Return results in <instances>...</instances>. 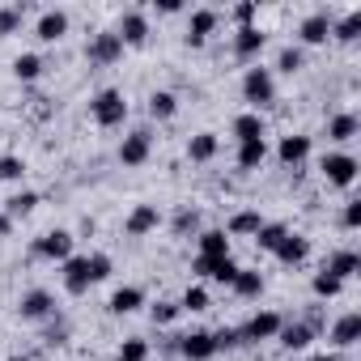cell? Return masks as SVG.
Returning <instances> with one entry per match:
<instances>
[{"label":"cell","mask_w":361,"mask_h":361,"mask_svg":"<svg viewBox=\"0 0 361 361\" xmlns=\"http://www.w3.org/2000/svg\"><path fill=\"white\" fill-rule=\"evenodd\" d=\"M90 111H94V119H98L102 128H119V123L128 119V102H123L119 90H102V94L90 102Z\"/></svg>","instance_id":"obj_1"},{"label":"cell","mask_w":361,"mask_h":361,"mask_svg":"<svg viewBox=\"0 0 361 361\" xmlns=\"http://www.w3.org/2000/svg\"><path fill=\"white\" fill-rule=\"evenodd\" d=\"M243 94H247V102L268 106V102L276 98V81H272V73H268V68H247V77H243Z\"/></svg>","instance_id":"obj_2"},{"label":"cell","mask_w":361,"mask_h":361,"mask_svg":"<svg viewBox=\"0 0 361 361\" xmlns=\"http://www.w3.org/2000/svg\"><path fill=\"white\" fill-rule=\"evenodd\" d=\"M357 157H348V153H327L323 157V174H327V183H336V188H353V178H357Z\"/></svg>","instance_id":"obj_3"},{"label":"cell","mask_w":361,"mask_h":361,"mask_svg":"<svg viewBox=\"0 0 361 361\" xmlns=\"http://www.w3.org/2000/svg\"><path fill=\"white\" fill-rule=\"evenodd\" d=\"M18 314H22L26 323H43V319L56 314V298H51L47 289H30V293L18 302Z\"/></svg>","instance_id":"obj_4"},{"label":"cell","mask_w":361,"mask_h":361,"mask_svg":"<svg viewBox=\"0 0 361 361\" xmlns=\"http://www.w3.org/2000/svg\"><path fill=\"white\" fill-rule=\"evenodd\" d=\"M85 56H90V64H115V60L123 56V43H119V35H115V30H102V35H94V39H90Z\"/></svg>","instance_id":"obj_5"},{"label":"cell","mask_w":361,"mask_h":361,"mask_svg":"<svg viewBox=\"0 0 361 361\" xmlns=\"http://www.w3.org/2000/svg\"><path fill=\"white\" fill-rule=\"evenodd\" d=\"M35 255H43V259H73V234L68 230H51V234H43L39 243H35Z\"/></svg>","instance_id":"obj_6"},{"label":"cell","mask_w":361,"mask_h":361,"mask_svg":"<svg viewBox=\"0 0 361 361\" xmlns=\"http://www.w3.org/2000/svg\"><path fill=\"white\" fill-rule=\"evenodd\" d=\"M178 353H183L188 361H209V357L217 353L213 331H192V336H178Z\"/></svg>","instance_id":"obj_7"},{"label":"cell","mask_w":361,"mask_h":361,"mask_svg":"<svg viewBox=\"0 0 361 361\" xmlns=\"http://www.w3.org/2000/svg\"><path fill=\"white\" fill-rule=\"evenodd\" d=\"M157 204H136L132 213H128V221H123V230L132 234V238H145V234H153L157 230Z\"/></svg>","instance_id":"obj_8"},{"label":"cell","mask_w":361,"mask_h":361,"mask_svg":"<svg viewBox=\"0 0 361 361\" xmlns=\"http://www.w3.org/2000/svg\"><path fill=\"white\" fill-rule=\"evenodd\" d=\"M196 272L200 276H209V281H217V285H234V276H238V264L226 255V259H204V255H196Z\"/></svg>","instance_id":"obj_9"},{"label":"cell","mask_w":361,"mask_h":361,"mask_svg":"<svg viewBox=\"0 0 361 361\" xmlns=\"http://www.w3.org/2000/svg\"><path fill=\"white\" fill-rule=\"evenodd\" d=\"M90 285H94V276H90V259H85V255L64 259V289H68V293H85Z\"/></svg>","instance_id":"obj_10"},{"label":"cell","mask_w":361,"mask_h":361,"mask_svg":"<svg viewBox=\"0 0 361 361\" xmlns=\"http://www.w3.org/2000/svg\"><path fill=\"white\" fill-rule=\"evenodd\" d=\"M149 140H153V136H149L145 128L132 132V136H123V145H119V161H123V166H140V161L149 157Z\"/></svg>","instance_id":"obj_11"},{"label":"cell","mask_w":361,"mask_h":361,"mask_svg":"<svg viewBox=\"0 0 361 361\" xmlns=\"http://www.w3.org/2000/svg\"><path fill=\"white\" fill-rule=\"evenodd\" d=\"M217 30V13L213 9H196L192 13V26H188V47H204V39Z\"/></svg>","instance_id":"obj_12"},{"label":"cell","mask_w":361,"mask_h":361,"mask_svg":"<svg viewBox=\"0 0 361 361\" xmlns=\"http://www.w3.org/2000/svg\"><path fill=\"white\" fill-rule=\"evenodd\" d=\"M243 331V340H272L276 331H281V314H272V310H264V314H255L247 327H238Z\"/></svg>","instance_id":"obj_13"},{"label":"cell","mask_w":361,"mask_h":361,"mask_svg":"<svg viewBox=\"0 0 361 361\" xmlns=\"http://www.w3.org/2000/svg\"><path fill=\"white\" fill-rule=\"evenodd\" d=\"M119 43H128V47H140L145 39H149V22L140 18V13H123V22H119Z\"/></svg>","instance_id":"obj_14"},{"label":"cell","mask_w":361,"mask_h":361,"mask_svg":"<svg viewBox=\"0 0 361 361\" xmlns=\"http://www.w3.org/2000/svg\"><path fill=\"white\" fill-rule=\"evenodd\" d=\"M361 340V314H344V319H336V327H331V344L336 348H353Z\"/></svg>","instance_id":"obj_15"},{"label":"cell","mask_w":361,"mask_h":361,"mask_svg":"<svg viewBox=\"0 0 361 361\" xmlns=\"http://www.w3.org/2000/svg\"><path fill=\"white\" fill-rule=\"evenodd\" d=\"M272 255H276L281 264H302V259L310 255V243H306L302 234H285V238H281V247H276Z\"/></svg>","instance_id":"obj_16"},{"label":"cell","mask_w":361,"mask_h":361,"mask_svg":"<svg viewBox=\"0 0 361 361\" xmlns=\"http://www.w3.org/2000/svg\"><path fill=\"white\" fill-rule=\"evenodd\" d=\"M302 43H310V47H319V43H327V35H331V22H327V13H310L306 22H302Z\"/></svg>","instance_id":"obj_17"},{"label":"cell","mask_w":361,"mask_h":361,"mask_svg":"<svg viewBox=\"0 0 361 361\" xmlns=\"http://www.w3.org/2000/svg\"><path fill=\"white\" fill-rule=\"evenodd\" d=\"M264 39H268V35H264L259 26H243V30H238V39H234V51H238L243 60H251V56H259V51H264Z\"/></svg>","instance_id":"obj_18"},{"label":"cell","mask_w":361,"mask_h":361,"mask_svg":"<svg viewBox=\"0 0 361 361\" xmlns=\"http://www.w3.org/2000/svg\"><path fill=\"white\" fill-rule=\"evenodd\" d=\"M306 153H310V136H285V140L276 145V157H281L285 166H298V161H306Z\"/></svg>","instance_id":"obj_19"},{"label":"cell","mask_w":361,"mask_h":361,"mask_svg":"<svg viewBox=\"0 0 361 361\" xmlns=\"http://www.w3.org/2000/svg\"><path fill=\"white\" fill-rule=\"evenodd\" d=\"M64 30H68V13L51 9V13H43V18H39V39H43V43H56V39H64Z\"/></svg>","instance_id":"obj_20"},{"label":"cell","mask_w":361,"mask_h":361,"mask_svg":"<svg viewBox=\"0 0 361 361\" xmlns=\"http://www.w3.org/2000/svg\"><path fill=\"white\" fill-rule=\"evenodd\" d=\"M200 255H204V259H226V255H230L226 230H204V234H200Z\"/></svg>","instance_id":"obj_21"},{"label":"cell","mask_w":361,"mask_h":361,"mask_svg":"<svg viewBox=\"0 0 361 361\" xmlns=\"http://www.w3.org/2000/svg\"><path fill=\"white\" fill-rule=\"evenodd\" d=\"M357 268H361V255H357V251H336V255L327 259V268H323V272H331L336 281H348Z\"/></svg>","instance_id":"obj_22"},{"label":"cell","mask_w":361,"mask_h":361,"mask_svg":"<svg viewBox=\"0 0 361 361\" xmlns=\"http://www.w3.org/2000/svg\"><path fill=\"white\" fill-rule=\"evenodd\" d=\"M136 306H145V293L136 285H123V289L111 293V314H132Z\"/></svg>","instance_id":"obj_23"},{"label":"cell","mask_w":361,"mask_h":361,"mask_svg":"<svg viewBox=\"0 0 361 361\" xmlns=\"http://www.w3.org/2000/svg\"><path fill=\"white\" fill-rule=\"evenodd\" d=\"M276 336H281L285 348H306V344L314 340V327H310V323H281Z\"/></svg>","instance_id":"obj_24"},{"label":"cell","mask_w":361,"mask_h":361,"mask_svg":"<svg viewBox=\"0 0 361 361\" xmlns=\"http://www.w3.org/2000/svg\"><path fill=\"white\" fill-rule=\"evenodd\" d=\"M234 136H238V145L264 140V119H259V115H238V119H234Z\"/></svg>","instance_id":"obj_25"},{"label":"cell","mask_w":361,"mask_h":361,"mask_svg":"<svg viewBox=\"0 0 361 361\" xmlns=\"http://www.w3.org/2000/svg\"><path fill=\"white\" fill-rule=\"evenodd\" d=\"M188 157H192V161H209V157H217V136H213V132L192 136V140H188Z\"/></svg>","instance_id":"obj_26"},{"label":"cell","mask_w":361,"mask_h":361,"mask_svg":"<svg viewBox=\"0 0 361 361\" xmlns=\"http://www.w3.org/2000/svg\"><path fill=\"white\" fill-rule=\"evenodd\" d=\"M234 293H238V298H259V293H264V276L251 272V268H238V276H234Z\"/></svg>","instance_id":"obj_27"},{"label":"cell","mask_w":361,"mask_h":361,"mask_svg":"<svg viewBox=\"0 0 361 361\" xmlns=\"http://www.w3.org/2000/svg\"><path fill=\"white\" fill-rule=\"evenodd\" d=\"M264 157H268V145H264V140H247V145H238V166H243V170L264 166Z\"/></svg>","instance_id":"obj_28"},{"label":"cell","mask_w":361,"mask_h":361,"mask_svg":"<svg viewBox=\"0 0 361 361\" xmlns=\"http://www.w3.org/2000/svg\"><path fill=\"white\" fill-rule=\"evenodd\" d=\"M259 226H264L259 213H234V217H230V234H238V238H255Z\"/></svg>","instance_id":"obj_29"},{"label":"cell","mask_w":361,"mask_h":361,"mask_svg":"<svg viewBox=\"0 0 361 361\" xmlns=\"http://www.w3.org/2000/svg\"><path fill=\"white\" fill-rule=\"evenodd\" d=\"M174 111H178V98H174L170 90H157V94L149 98V115H153V119H170Z\"/></svg>","instance_id":"obj_30"},{"label":"cell","mask_w":361,"mask_h":361,"mask_svg":"<svg viewBox=\"0 0 361 361\" xmlns=\"http://www.w3.org/2000/svg\"><path fill=\"white\" fill-rule=\"evenodd\" d=\"M35 204H39L35 192H18V196L5 200V217H9V221H13V217H26V213H35Z\"/></svg>","instance_id":"obj_31"},{"label":"cell","mask_w":361,"mask_h":361,"mask_svg":"<svg viewBox=\"0 0 361 361\" xmlns=\"http://www.w3.org/2000/svg\"><path fill=\"white\" fill-rule=\"evenodd\" d=\"M357 128H361V123H357V115H336V119L327 123V136H331V140H353V136H357Z\"/></svg>","instance_id":"obj_32"},{"label":"cell","mask_w":361,"mask_h":361,"mask_svg":"<svg viewBox=\"0 0 361 361\" xmlns=\"http://www.w3.org/2000/svg\"><path fill=\"white\" fill-rule=\"evenodd\" d=\"M13 73H18V81H35V77L43 73V60H39L35 51H26V56L13 60Z\"/></svg>","instance_id":"obj_33"},{"label":"cell","mask_w":361,"mask_h":361,"mask_svg":"<svg viewBox=\"0 0 361 361\" xmlns=\"http://www.w3.org/2000/svg\"><path fill=\"white\" fill-rule=\"evenodd\" d=\"M22 5H5V9H0V39H5V35H13L18 26H22Z\"/></svg>","instance_id":"obj_34"},{"label":"cell","mask_w":361,"mask_h":361,"mask_svg":"<svg viewBox=\"0 0 361 361\" xmlns=\"http://www.w3.org/2000/svg\"><path fill=\"white\" fill-rule=\"evenodd\" d=\"M285 234H289V230H285V226H259V234H255V243H259V247H264V251H276V247H281V238H285Z\"/></svg>","instance_id":"obj_35"},{"label":"cell","mask_w":361,"mask_h":361,"mask_svg":"<svg viewBox=\"0 0 361 361\" xmlns=\"http://www.w3.org/2000/svg\"><path fill=\"white\" fill-rule=\"evenodd\" d=\"M149 319H153L157 327L174 323V319H178V302H153V306H149Z\"/></svg>","instance_id":"obj_36"},{"label":"cell","mask_w":361,"mask_h":361,"mask_svg":"<svg viewBox=\"0 0 361 361\" xmlns=\"http://www.w3.org/2000/svg\"><path fill=\"white\" fill-rule=\"evenodd\" d=\"M115 361H149V344L132 336V340H123V348H119V357H115Z\"/></svg>","instance_id":"obj_37"},{"label":"cell","mask_w":361,"mask_h":361,"mask_svg":"<svg viewBox=\"0 0 361 361\" xmlns=\"http://www.w3.org/2000/svg\"><path fill=\"white\" fill-rule=\"evenodd\" d=\"M178 310H209V293H204L200 285H188V293H183V302H178Z\"/></svg>","instance_id":"obj_38"},{"label":"cell","mask_w":361,"mask_h":361,"mask_svg":"<svg viewBox=\"0 0 361 361\" xmlns=\"http://www.w3.org/2000/svg\"><path fill=\"white\" fill-rule=\"evenodd\" d=\"M196 230H200V213H196V209H183V213L174 217V234L188 238V234H196Z\"/></svg>","instance_id":"obj_39"},{"label":"cell","mask_w":361,"mask_h":361,"mask_svg":"<svg viewBox=\"0 0 361 361\" xmlns=\"http://www.w3.org/2000/svg\"><path fill=\"white\" fill-rule=\"evenodd\" d=\"M357 35H361V13H348V18L336 26V39H340V43H353Z\"/></svg>","instance_id":"obj_40"},{"label":"cell","mask_w":361,"mask_h":361,"mask_svg":"<svg viewBox=\"0 0 361 361\" xmlns=\"http://www.w3.org/2000/svg\"><path fill=\"white\" fill-rule=\"evenodd\" d=\"M340 289H344V281H336L331 272H319V276H314V293H319V298H336Z\"/></svg>","instance_id":"obj_41"},{"label":"cell","mask_w":361,"mask_h":361,"mask_svg":"<svg viewBox=\"0 0 361 361\" xmlns=\"http://www.w3.org/2000/svg\"><path fill=\"white\" fill-rule=\"evenodd\" d=\"M22 174H26V161L22 157H13V153L0 157V178H9V183H13V178H22Z\"/></svg>","instance_id":"obj_42"},{"label":"cell","mask_w":361,"mask_h":361,"mask_svg":"<svg viewBox=\"0 0 361 361\" xmlns=\"http://www.w3.org/2000/svg\"><path fill=\"white\" fill-rule=\"evenodd\" d=\"M276 68H281V73H289V77H293V73H298V68H302V51H298V47H285V51H281V56H276Z\"/></svg>","instance_id":"obj_43"},{"label":"cell","mask_w":361,"mask_h":361,"mask_svg":"<svg viewBox=\"0 0 361 361\" xmlns=\"http://www.w3.org/2000/svg\"><path fill=\"white\" fill-rule=\"evenodd\" d=\"M213 344H217V353L221 348H238L243 344V331L238 327H221V331H213Z\"/></svg>","instance_id":"obj_44"},{"label":"cell","mask_w":361,"mask_h":361,"mask_svg":"<svg viewBox=\"0 0 361 361\" xmlns=\"http://www.w3.org/2000/svg\"><path fill=\"white\" fill-rule=\"evenodd\" d=\"M85 259H90V276L94 281H106L111 276V259L106 255H85Z\"/></svg>","instance_id":"obj_45"},{"label":"cell","mask_w":361,"mask_h":361,"mask_svg":"<svg viewBox=\"0 0 361 361\" xmlns=\"http://www.w3.org/2000/svg\"><path fill=\"white\" fill-rule=\"evenodd\" d=\"M251 18H255V5H251V0H243V5L234 9V22H238V30H243V26H251Z\"/></svg>","instance_id":"obj_46"},{"label":"cell","mask_w":361,"mask_h":361,"mask_svg":"<svg viewBox=\"0 0 361 361\" xmlns=\"http://www.w3.org/2000/svg\"><path fill=\"white\" fill-rule=\"evenodd\" d=\"M344 226H348V230L361 226V200H348V209H344Z\"/></svg>","instance_id":"obj_47"},{"label":"cell","mask_w":361,"mask_h":361,"mask_svg":"<svg viewBox=\"0 0 361 361\" xmlns=\"http://www.w3.org/2000/svg\"><path fill=\"white\" fill-rule=\"evenodd\" d=\"M157 9H161V13H178L183 5H178V0H157Z\"/></svg>","instance_id":"obj_48"},{"label":"cell","mask_w":361,"mask_h":361,"mask_svg":"<svg viewBox=\"0 0 361 361\" xmlns=\"http://www.w3.org/2000/svg\"><path fill=\"white\" fill-rule=\"evenodd\" d=\"M9 230H13V221H9L5 213H0V238H9Z\"/></svg>","instance_id":"obj_49"},{"label":"cell","mask_w":361,"mask_h":361,"mask_svg":"<svg viewBox=\"0 0 361 361\" xmlns=\"http://www.w3.org/2000/svg\"><path fill=\"white\" fill-rule=\"evenodd\" d=\"M306 361H340V357H331V353H314V357H306Z\"/></svg>","instance_id":"obj_50"},{"label":"cell","mask_w":361,"mask_h":361,"mask_svg":"<svg viewBox=\"0 0 361 361\" xmlns=\"http://www.w3.org/2000/svg\"><path fill=\"white\" fill-rule=\"evenodd\" d=\"M9 361H30V357H9Z\"/></svg>","instance_id":"obj_51"}]
</instances>
